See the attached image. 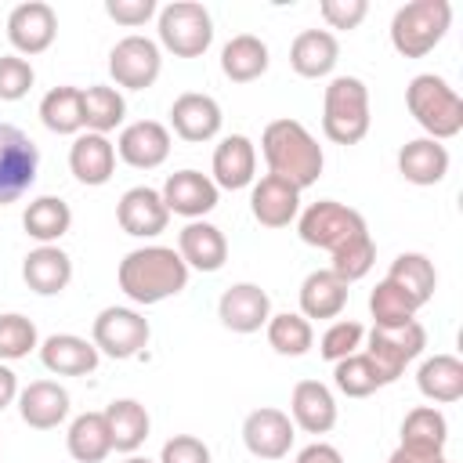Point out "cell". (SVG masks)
<instances>
[{
	"label": "cell",
	"instance_id": "6da1fadb",
	"mask_svg": "<svg viewBox=\"0 0 463 463\" xmlns=\"http://www.w3.org/2000/svg\"><path fill=\"white\" fill-rule=\"evenodd\" d=\"M260 152L268 163V174L289 181L293 188H311L322 177V145L311 137V130L300 119H271L260 134Z\"/></svg>",
	"mask_w": 463,
	"mask_h": 463
},
{
	"label": "cell",
	"instance_id": "7a4b0ae2",
	"mask_svg": "<svg viewBox=\"0 0 463 463\" xmlns=\"http://www.w3.org/2000/svg\"><path fill=\"white\" fill-rule=\"evenodd\" d=\"M116 279H119V289L134 304L148 307L166 297H177L188 286V264L181 260L174 246H141L119 260Z\"/></svg>",
	"mask_w": 463,
	"mask_h": 463
},
{
	"label": "cell",
	"instance_id": "3957f363",
	"mask_svg": "<svg viewBox=\"0 0 463 463\" xmlns=\"http://www.w3.org/2000/svg\"><path fill=\"white\" fill-rule=\"evenodd\" d=\"M405 105L430 141H449L463 130V98L434 72H420L409 80Z\"/></svg>",
	"mask_w": 463,
	"mask_h": 463
},
{
	"label": "cell",
	"instance_id": "277c9868",
	"mask_svg": "<svg viewBox=\"0 0 463 463\" xmlns=\"http://www.w3.org/2000/svg\"><path fill=\"white\" fill-rule=\"evenodd\" d=\"M449 25H452L449 0H412L398 7L391 18V47L402 58H423L445 40Z\"/></svg>",
	"mask_w": 463,
	"mask_h": 463
},
{
	"label": "cell",
	"instance_id": "5b68a950",
	"mask_svg": "<svg viewBox=\"0 0 463 463\" xmlns=\"http://www.w3.org/2000/svg\"><path fill=\"white\" fill-rule=\"evenodd\" d=\"M322 130L336 145H358L369 134V90L358 76H336L322 98Z\"/></svg>",
	"mask_w": 463,
	"mask_h": 463
},
{
	"label": "cell",
	"instance_id": "8992f818",
	"mask_svg": "<svg viewBox=\"0 0 463 463\" xmlns=\"http://www.w3.org/2000/svg\"><path fill=\"white\" fill-rule=\"evenodd\" d=\"M297 232H300V239H304L307 246L329 250V257L340 253V250H347V246H354V242H362V239H369L365 217H362L358 210L344 206V203H333V199L311 203V206L300 213Z\"/></svg>",
	"mask_w": 463,
	"mask_h": 463
},
{
	"label": "cell",
	"instance_id": "52a82bcc",
	"mask_svg": "<svg viewBox=\"0 0 463 463\" xmlns=\"http://www.w3.org/2000/svg\"><path fill=\"white\" fill-rule=\"evenodd\" d=\"M159 43L177 58H199L213 43V18L195 0H174L159 11Z\"/></svg>",
	"mask_w": 463,
	"mask_h": 463
},
{
	"label": "cell",
	"instance_id": "ba28073f",
	"mask_svg": "<svg viewBox=\"0 0 463 463\" xmlns=\"http://www.w3.org/2000/svg\"><path fill=\"white\" fill-rule=\"evenodd\" d=\"M423 347H427V329L416 318L405 326H391V329L373 326L369 344H365V358L373 362L380 383H394L405 373V365L423 354Z\"/></svg>",
	"mask_w": 463,
	"mask_h": 463
},
{
	"label": "cell",
	"instance_id": "9c48e42d",
	"mask_svg": "<svg viewBox=\"0 0 463 463\" xmlns=\"http://www.w3.org/2000/svg\"><path fill=\"white\" fill-rule=\"evenodd\" d=\"M40 170V148L33 137L11 123H0V206L22 199Z\"/></svg>",
	"mask_w": 463,
	"mask_h": 463
},
{
	"label": "cell",
	"instance_id": "30bf717a",
	"mask_svg": "<svg viewBox=\"0 0 463 463\" xmlns=\"http://www.w3.org/2000/svg\"><path fill=\"white\" fill-rule=\"evenodd\" d=\"M148 318L134 307H105L90 326V344L109 358H134L148 344Z\"/></svg>",
	"mask_w": 463,
	"mask_h": 463
},
{
	"label": "cell",
	"instance_id": "8fae6325",
	"mask_svg": "<svg viewBox=\"0 0 463 463\" xmlns=\"http://www.w3.org/2000/svg\"><path fill=\"white\" fill-rule=\"evenodd\" d=\"M159 69H163V54H159V43L148 36L130 33L109 51V72H112L116 87L145 90L159 80Z\"/></svg>",
	"mask_w": 463,
	"mask_h": 463
},
{
	"label": "cell",
	"instance_id": "7c38bea8",
	"mask_svg": "<svg viewBox=\"0 0 463 463\" xmlns=\"http://www.w3.org/2000/svg\"><path fill=\"white\" fill-rule=\"evenodd\" d=\"M58 36V14L51 4L43 0H29V4H18L11 14H7V40L18 54H43Z\"/></svg>",
	"mask_w": 463,
	"mask_h": 463
},
{
	"label": "cell",
	"instance_id": "4fadbf2b",
	"mask_svg": "<svg viewBox=\"0 0 463 463\" xmlns=\"http://www.w3.org/2000/svg\"><path fill=\"white\" fill-rule=\"evenodd\" d=\"M116 221L127 235L134 239H152L159 232H166V221H170V210L163 203V195L148 184H137V188H127L119 195V206H116Z\"/></svg>",
	"mask_w": 463,
	"mask_h": 463
},
{
	"label": "cell",
	"instance_id": "5bb4252c",
	"mask_svg": "<svg viewBox=\"0 0 463 463\" xmlns=\"http://www.w3.org/2000/svg\"><path fill=\"white\" fill-rule=\"evenodd\" d=\"M116 156L134 170H156L170 156V130L156 119H137V123L123 127V134L116 141Z\"/></svg>",
	"mask_w": 463,
	"mask_h": 463
},
{
	"label": "cell",
	"instance_id": "9a60e30c",
	"mask_svg": "<svg viewBox=\"0 0 463 463\" xmlns=\"http://www.w3.org/2000/svg\"><path fill=\"white\" fill-rule=\"evenodd\" d=\"M217 315L232 333H257L271 318V297L257 282H235L221 293Z\"/></svg>",
	"mask_w": 463,
	"mask_h": 463
},
{
	"label": "cell",
	"instance_id": "2e32d148",
	"mask_svg": "<svg viewBox=\"0 0 463 463\" xmlns=\"http://www.w3.org/2000/svg\"><path fill=\"white\" fill-rule=\"evenodd\" d=\"M242 441L257 459H282L293 445V420L282 409H253L242 420Z\"/></svg>",
	"mask_w": 463,
	"mask_h": 463
},
{
	"label": "cell",
	"instance_id": "e0dca14e",
	"mask_svg": "<svg viewBox=\"0 0 463 463\" xmlns=\"http://www.w3.org/2000/svg\"><path fill=\"white\" fill-rule=\"evenodd\" d=\"M217 192L221 188L206 174H199V170H177V174L166 177V184H163L159 195H163V203H166L170 213H181L188 221H203L217 206Z\"/></svg>",
	"mask_w": 463,
	"mask_h": 463
},
{
	"label": "cell",
	"instance_id": "ac0fdd59",
	"mask_svg": "<svg viewBox=\"0 0 463 463\" xmlns=\"http://www.w3.org/2000/svg\"><path fill=\"white\" fill-rule=\"evenodd\" d=\"M221 119H224L221 116V105L210 94H199V90H188V94L174 98V105H170V127H174V134L181 141H192V145L217 137Z\"/></svg>",
	"mask_w": 463,
	"mask_h": 463
},
{
	"label": "cell",
	"instance_id": "d6986e66",
	"mask_svg": "<svg viewBox=\"0 0 463 463\" xmlns=\"http://www.w3.org/2000/svg\"><path fill=\"white\" fill-rule=\"evenodd\" d=\"M250 210H253L257 224H264V228H286L300 213V188H293L289 181H282L275 174H264L260 181H253Z\"/></svg>",
	"mask_w": 463,
	"mask_h": 463
},
{
	"label": "cell",
	"instance_id": "ffe728a7",
	"mask_svg": "<svg viewBox=\"0 0 463 463\" xmlns=\"http://www.w3.org/2000/svg\"><path fill=\"white\" fill-rule=\"evenodd\" d=\"M177 253L195 271H221L228 260V239L210 221H188L177 232Z\"/></svg>",
	"mask_w": 463,
	"mask_h": 463
},
{
	"label": "cell",
	"instance_id": "44dd1931",
	"mask_svg": "<svg viewBox=\"0 0 463 463\" xmlns=\"http://www.w3.org/2000/svg\"><path fill=\"white\" fill-rule=\"evenodd\" d=\"M98 347L76 333H54L40 344V362L54 376H87L98 365Z\"/></svg>",
	"mask_w": 463,
	"mask_h": 463
},
{
	"label": "cell",
	"instance_id": "7402d4cb",
	"mask_svg": "<svg viewBox=\"0 0 463 463\" xmlns=\"http://www.w3.org/2000/svg\"><path fill=\"white\" fill-rule=\"evenodd\" d=\"M18 416L33 430H51L69 416V391L54 380H33L18 391Z\"/></svg>",
	"mask_w": 463,
	"mask_h": 463
},
{
	"label": "cell",
	"instance_id": "603a6c76",
	"mask_svg": "<svg viewBox=\"0 0 463 463\" xmlns=\"http://www.w3.org/2000/svg\"><path fill=\"white\" fill-rule=\"evenodd\" d=\"M69 170L80 184H105L116 170V145L105 134H76L72 148H69Z\"/></svg>",
	"mask_w": 463,
	"mask_h": 463
},
{
	"label": "cell",
	"instance_id": "cb8c5ba5",
	"mask_svg": "<svg viewBox=\"0 0 463 463\" xmlns=\"http://www.w3.org/2000/svg\"><path fill=\"white\" fill-rule=\"evenodd\" d=\"M253 170H257V148L246 134H228L217 148H213V184L239 192L246 184H253Z\"/></svg>",
	"mask_w": 463,
	"mask_h": 463
},
{
	"label": "cell",
	"instance_id": "d4e9b609",
	"mask_svg": "<svg viewBox=\"0 0 463 463\" xmlns=\"http://www.w3.org/2000/svg\"><path fill=\"white\" fill-rule=\"evenodd\" d=\"M336 58H340V43H336V36L329 29H304L289 43V65L304 80L329 76Z\"/></svg>",
	"mask_w": 463,
	"mask_h": 463
},
{
	"label": "cell",
	"instance_id": "484cf974",
	"mask_svg": "<svg viewBox=\"0 0 463 463\" xmlns=\"http://www.w3.org/2000/svg\"><path fill=\"white\" fill-rule=\"evenodd\" d=\"M289 412H293V423L307 434H326V430L336 427V398L318 380H300L293 387Z\"/></svg>",
	"mask_w": 463,
	"mask_h": 463
},
{
	"label": "cell",
	"instance_id": "4316f807",
	"mask_svg": "<svg viewBox=\"0 0 463 463\" xmlns=\"http://www.w3.org/2000/svg\"><path fill=\"white\" fill-rule=\"evenodd\" d=\"M22 279H25V286L33 293L54 297V293H61L72 282V260L58 246H36L22 260Z\"/></svg>",
	"mask_w": 463,
	"mask_h": 463
},
{
	"label": "cell",
	"instance_id": "83f0119b",
	"mask_svg": "<svg viewBox=\"0 0 463 463\" xmlns=\"http://www.w3.org/2000/svg\"><path fill=\"white\" fill-rule=\"evenodd\" d=\"M398 174L409 184H423V188L438 184L449 174V148L441 141H430V137L405 141L402 152H398Z\"/></svg>",
	"mask_w": 463,
	"mask_h": 463
},
{
	"label": "cell",
	"instance_id": "f1b7e54d",
	"mask_svg": "<svg viewBox=\"0 0 463 463\" xmlns=\"http://www.w3.org/2000/svg\"><path fill=\"white\" fill-rule=\"evenodd\" d=\"M268 43L253 33H239L221 47V72L232 83H253L257 76L268 72Z\"/></svg>",
	"mask_w": 463,
	"mask_h": 463
},
{
	"label": "cell",
	"instance_id": "f546056e",
	"mask_svg": "<svg viewBox=\"0 0 463 463\" xmlns=\"http://www.w3.org/2000/svg\"><path fill=\"white\" fill-rule=\"evenodd\" d=\"M347 304V282H340L329 268L311 271L300 282V315L304 318H336Z\"/></svg>",
	"mask_w": 463,
	"mask_h": 463
},
{
	"label": "cell",
	"instance_id": "4dcf8cb0",
	"mask_svg": "<svg viewBox=\"0 0 463 463\" xmlns=\"http://www.w3.org/2000/svg\"><path fill=\"white\" fill-rule=\"evenodd\" d=\"M105 420H109V434H112V449L116 452H137L148 438V409L137 402V398H116L109 409H105Z\"/></svg>",
	"mask_w": 463,
	"mask_h": 463
},
{
	"label": "cell",
	"instance_id": "1f68e13d",
	"mask_svg": "<svg viewBox=\"0 0 463 463\" xmlns=\"http://www.w3.org/2000/svg\"><path fill=\"white\" fill-rule=\"evenodd\" d=\"M22 228L29 239H36L40 246H54L69 228H72V210L65 199L58 195H40L25 206L22 213Z\"/></svg>",
	"mask_w": 463,
	"mask_h": 463
},
{
	"label": "cell",
	"instance_id": "d6a6232c",
	"mask_svg": "<svg viewBox=\"0 0 463 463\" xmlns=\"http://www.w3.org/2000/svg\"><path fill=\"white\" fill-rule=\"evenodd\" d=\"M449 441V423L434 405H420L402 423V449L416 456H441Z\"/></svg>",
	"mask_w": 463,
	"mask_h": 463
},
{
	"label": "cell",
	"instance_id": "836d02e7",
	"mask_svg": "<svg viewBox=\"0 0 463 463\" xmlns=\"http://www.w3.org/2000/svg\"><path fill=\"white\" fill-rule=\"evenodd\" d=\"M416 387L430 402H441V405L459 402L463 398V362L456 354H434V358H427L420 365V373H416Z\"/></svg>",
	"mask_w": 463,
	"mask_h": 463
},
{
	"label": "cell",
	"instance_id": "e575fe53",
	"mask_svg": "<svg viewBox=\"0 0 463 463\" xmlns=\"http://www.w3.org/2000/svg\"><path fill=\"white\" fill-rule=\"evenodd\" d=\"M69 456L76 463H101L112 452V434H109V420L105 412H83L72 420L69 434H65Z\"/></svg>",
	"mask_w": 463,
	"mask_h": 463
},
{
	"label": "cell",
	"instance_id": "d590c367",
	"mask_svg": "<svg viewBox=\"0 0 463 463\" xmlns=\"http://www.w3.org/2000/svg\"><path fill=\"white\" fill-rule=\"evenodd\" d=\"M387 282H394L416 307H423L430 297H434V286H438V271L430 264V257L423 253H398L391 260V271H387Z\"/></svg>",
	"mask_w": 463,
	"mask_h": 463
},
{
	"label": "cell",
	"instance_id": "8d00e7d4",
	"mask_svg": "<svg viewBox=\"0 0 463 463\" xmlns=\"http://www.w3.org/2000/svg\"><path fill=\"white\" fill-rule=\"evenodd\" d=\"M40 119L51 134H80L83 130V90L54 87L40 101Z\"/></svg>",
	"mask_w": 463,
	"mask_h": 463
},
{
	"label": "cell",
	"instance_id": "74e56055",
	"mask_svg": "<svg viewBox=\"0 0 463 463\" xmlns=\"http://www.w3.org/2000/svg\"><path fill=\"white\" fill-rule=\"evenodd\" d=\"M123 116H127V101H123V94L116 87L94 83V87L83 90V127L90 134H105L109 137V130H116L123 123Z\"/></svg>",
	"mask_w": 463,
	"mask_h": 463
},
{
	"label": "cell",
	"instance_id": "f35d334b",
	"mask_svg": "<svg viewBox=\"0 0 463 463\" xmlns=\"http://www.w3.org/2000/svg\"><path fill=\"white\" fill-rule=\"evenodd\" d=\"M264 329H268V344H271L279 354H289V358L307 354L311 344H315V329H311V322H307L304 315H297V311L271 315Z\"/></svg>",
	"mask_w": 463,
	"mask_h": 463
},
{
	"label": "cell",
	"instance_id": "ab89813d",
	"mask_svg": "<svg viewBox=\"0 0 463 463\" xmlns=\"http://www.w3.org/2000/svg\"><path fill=\"white\" fill-rule=\"evenodd\" d=\"M416 304L394 286V282H376V289L369 293V315H373V326L380 329H391V326H405L416 318Z\"/></svg>",
	"mask_w": 463,
	"mask_h": 463
},
{
	"label": "cell",
	"instance_id": "60d3db41",
	"mask_svg": "<svg viewBox=\"0 0 463 463\" xmlns=\"http://www.w3.org/2000/svg\"><path fill=\"white\" fill-rule=\"evenodd\" d=\"M333 383L347 398H369L376 387H383L380 376H376V369H373V362L365 358V351H354V354L333 362Z\"/></svg>",
	"mask_w": 463,
	"mask_h": 463
},
{
	"label": "cell",
	"instance_id": "b9f144b4",
	"mask_svg": "<svg viewBox=\"0 0 463 463\" xmlns=\"http://www.w3.org/2000/svg\"><path fill=\"white\" fill-rule=\"evenodd\" d=\"M36 347H40V336H36L33 318H25L18 311L0 315V362H18Z\"/></svg>",
	"mask_w": 463,
	"mask_h": 463
},
{
	"label": "cell",
	"instance_id": "7bdbcfd3",
	"mask_svg": "<svg viewBox=\"0 0 463 463\" xmlns=\"http://www.w3.org/2000/svg\"><path fill=\"white\" fill-rule=\"evenodd\" d=\"M362 340H365V329H362L358 322H351V318H340V322H333V326L322 333L318 354H322L326 362H340V358L354 354V351L362 347Z\"/></svg>",
	"mask_w": 463,
	"mask_h": 463
},
{
	"label": "cell",
	"instance_id": "ee69618b",
	"mask_svg": "<svg viewBox=\"0 0 463 463\" xmlns=\"http://www.w3.org/2000/svg\"><path fill=\"white\" fill-rule=\"evenodd\" d=\"M373 260H376V246H373V239H362V242H354V246H347V250L333 253L329 271H333L340 282H347V286H351V282H358L362 275H369Z\"/></svg>",
	"mask_w": 463,
	"mask_h": 463
},
{
	"label": "cell",
	"instance_id": "f6af8a7d",
	"mask_svg": "<svg viewBox=\"0 0 463 463\" xmlns=\"http://www.w3.org/2000/svg\"><path fill=\"white\" fill-rule=\"evenodd\" d=\"M36 72L22 54H0V101H18L33 90Z\"/></svg>",
	"mask_w": 463,
	"mask_h": 463
},
{
	"label": "cell",
	"instance_id": "bcb514c9",
	"mask_svg": "<svg viewBox=\"0 0 463 463\" xmlns=\"http://www.w3.org/2000/svg\"><path fill=\"white\" fill-rule=\"evenodd\" d=\"M318 11L329 29H358L362 18L369 14V4L365 0H322Z\"/></svg>",
	"mask_w": 463,
	"mask_h": 463
},
{
	"label": "cell",
	"instance_id": "7dc6e473",
	"mask_svg": "<svg viewBox=\"0 0 463 463\" xmlns=\"http://www.w3.org/2000/svg\"><path fill=\"white\" fill-rule=\"evenodd\" d=\"M159 463H210V449L195 434H174L170 441H163Z\"/></svg>",
	"mask_w": 463,
	"mask_h": 463
},
{
	"label": "cell",
	"instance_id": "c3c4849f",
	"mask_svg": "<svg viewBox=\"0 0 463 463\" xmlns=\"http://www.w3.org/2000/svg\"><path fill=\"white\" fill-rule=\"evenodd\" d=\"M105 14L127 29H137L156 14V0H105Z\"/></svg>",
	"mask_w": 463,
	"mask_h": 463
},
{
	"label": "cell",
	"instance_id": "681fc988",
	"mask_svg": "<svg viewBox=\"0 0 463 463\" xmlns=\"http://www.w3.org/2000/svg\"><path fill=\"white\" fill-rule=\"evenodd\" d=\"M297 463H344V456H340V449H333V445H326V441H315V445L300 449Z\"/></svg>",
	"mask_w": 463,
	"mask_h": 463
},
{
	"label": "cell",
	"instance_id": "f907efd6",
	"mask_svg": "<svg viewBox=\"0 0 463 463\" xmlns=\"http://www.w3.org/2000/svg\"><path fill=\"white\" fill-rule=\"evenodd\" d=\"M18 398V376L0 362V412Z\"/></svg>",
	"mask_w": 463,
	"mask_h": 463
},
{
	"label": "cell",
	"instance_id": "816d5d0a",
	"mask_svg": "<svg viewBox=\"0 0 463 463\" xmlns=\"http://www.w3.org/2000/svg\"><path fill=\"white\" fill-rule=\"evenodd\" d=\"M438 459H441V456H416V452H409V449H402V445H398V449L391 452V459H387V463H438Z\"/></svg>",
	"mask_w": 463,
	"mask_h": 463
},
{
	"label": "cell",
	"instance_id": "f5cc1de1",
	"mask_svg": "<svg viewBox=\"0 0 463 463\" xmlns=\"http://www.w3.org/2000/svg\"><path fill=\"white\" fill-rule=\"evenodd\" d=\"M123 463H152V459H145V456H127Z\"/></svg>",
	"mask_w": 463,
	"mask_h": 463
},
{
	"label": "cell",
	"instance_id": "db71d44e",
	"mask_svg": "<svg viewBox=\"0 0 463 463\" xmlns=\"http://www.w3.org/2000/svg\"><path fill=\"white\" fill-rule=\"evenodd\" d=\"M438 463H449V459H445V456H441V459H438Z\"/></svg>",
	"mask_w": 463,
	"mask_h": 463
}]
</instances>
